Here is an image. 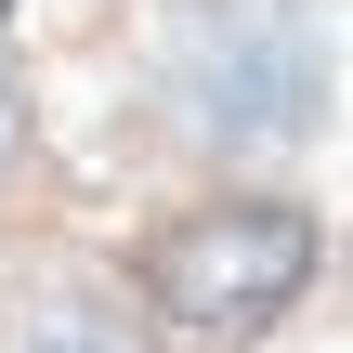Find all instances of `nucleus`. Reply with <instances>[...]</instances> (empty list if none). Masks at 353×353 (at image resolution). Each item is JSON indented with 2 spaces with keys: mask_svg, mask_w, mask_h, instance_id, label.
Returning <instances> with one entry per match:
<instances>
[{
  "mask_svg": "<svg viewBox=\"0 0 353 353\" xmlns=\"http://www.w3.org/2000/svg\"><path fill=\"white\" fill-rule=\"evenodd\" d=\"M301 288H314V223H301V210H275V196L183 210V223L144 249V301H157V327H170V341H196V353L262 341Z\"/></svg>",
  "mask_w": 353,
  "mask_h": 353,
  "instance_id": "1",
  "label": "nucleus"
},
{
  "mask_svg": "<svg viewBox=\"0 0 353 353\" xmlns=\"http://www.w3.org/2000/svg\"><path fill=\"white\" fill-rule=\"evenodd\" d=\"M183 92H196V118H210V144H262L275 118H288V79H275V39L249 26V13H223V0H196L183 13Z\"/></svg>",
  "mask_w": 353,
  "mask_h": 353,
  "instance_id": "2",
  "label": "nucleus"
},
{
  "mask_svg": "<svg viewBox=\"0 0 353 353\" xmlns=\"http://www.w3.org/2000/svg\"><path fill=\"white\" fill-rule=\"evenodd\" d=\"M13 144H26V92H13V65H0V170H13Z\"/></svg>",
  "mask_w": 353,
  "mask_h": 353,
  "instance_id": "3",
  "label": "nucleus"
}]
</instances>
